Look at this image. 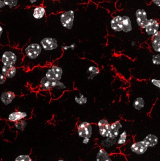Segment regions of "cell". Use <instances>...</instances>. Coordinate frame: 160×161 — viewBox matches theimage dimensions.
Listing matches in <instances>:
<instances>
[{
    "label": "cell",
    "instance_id": "obj_1",
    "mask_svg": "<svg viewBox=\"0 0 160 161\" xmlns=\"http://www.w3.org/2000/svg\"><path fill=\"white\" fill-rule=\"evenodd\" d=\"M42 48L38 43H32L24 49L25 54L31 59H35L42 53Z\"/></svg>",
    "mask_w": 160,
    "mask_h": 161
},
{
    "label": "cell",
    "instance_id": "obj_2",
    "mask_svg": "<svg viewBox=\"0 0 160 161\" xmlns=\"http://www.w3.org/2000/svg\"><path fill=\"white\" fill-rule=\"evenodd\" d=\"M18 59L17 55L11 51H5L2 55L1 61L4 66L15 67Z\"/></svg>",
    "mask_w": 160,
    "mask_h": 161
},
{
    "label": "cell",
    "instance_id": "obj_3",
    "mask_svg": "<svg viewBox=\"0 0 160 161\" xmlns=\"http://www.w3.org/2000/svg\"><path fill=\"white\" fill-rule=\"evenodd\" d=\"M63 75V70L60 67L56 66H52L47 70L45 77L48 80L51 81H59Z\"/></svg>",
    "mask_w": 160,
    "mask_h": 161
},
{
    "label": "cell",
    "instance_id": "obj_4",
    "mask_svg": "<svg viewBox=\"0 0 160 161\" xmlns=\"http://www.w3.org/2000/svg\"><path fill=\"white\" fill-rule=\"evenodd\" d=\"M74 20V12L73 10H69L64 12L60 17V20L62 25L68 29L72 28Z\"/></svg>",
    "mask_w": 160,
    "mask_h": 161
},
{
    "label": "cell",
    "instance_id": "obj_5",
    "mask_svg": "<svg viewBox=\"0 0 160 161\" xmlns=\"http://www.w3.org/2000/svg\"><path fill=\"white\" fill-rule=\"evenodd\" d=\"M40 89L41 90H49L54 87L61 89L65 88L64 84L60 81H51L48 80L45 76L43 77L40 80Z\"/></svg>",
    "mask_w": 160,
    "mask_h": 161
},
{
    "label": "cell",
    "instance_id": "obj_6",
    "mask_svg": "<svg viewBox=\"0 0 160 161\" xmlns=\"http://www.w3.org/2000/svg\"><path fill=\"white\" fill-rule=\"evenodd\" d=\"M78 133L81 138H89L92 136V126L87 122H84L78 127Z\"/></svg>",
    "mask_w": 160,
    "mask_h": 161
},
{
    "label": "cell",
    "instance_id": "obj_7",
    "mask_svg": "<svg viewBox=\"0 0 160 161\" xmlns=\"http://www.w3.org/2000/svg\"><path fill=\"white\" fill-rule=\"evenodd\" d=\"M40 43L41 47L45 51H51L58 47L57 40L52 38H44L40 41Z\"/></svg>",
    "mask_w": 160,
    "mask_h": 161
},
{
    "label": "cell",
    "instance_id": "obj_8",
    "mask_svg": "<svg viewBox=\"0 0 160 161\" xmlns=\"http://www.w3.org/2000/svg\"><path fill=\"white\" fill-rule=\"evenodd\" d=\"M136 20L139 26L145 28L148 22L147 14L143 9H137L136 12Z\"/></svg>",
    "mask_w": 160,
    "mask_h": 161
},
{
    "label": "cell",
    "instance_id": "obj_9",
    "mask_svg": "<svg viewBox=\"0 0 160 161\" xmlns=\"http://www.w3.org/2000/svg\"><path fill=\"white\" fill-rule=\"evenodd\" d=\"M159 24L156 19H150L148 20V22L146 26V31L148 35H154L158 30Z\"/></svg>",
    "mask_w": 160,
    "mask_h": 161
},
{
    "label": "cell",
    "instance_id": "obj_10",
    "mask_svg": "<svg viewBox=\"0 0 160 161\" xmlns=\"http://www.w3.org/2000/svg\"><path fill=\"white\" fill-rule=\"evenodd\" d=\"M148 147L143 142H137L133 144L131 147L132 151L137 155H142L145 153L147 150Z\"/></svg>",
    "mask_w": 160,
    "mask_h": 161
},
{
    "label": "cell",
    "instance_id": "obj_11",
    "mask_svg": "<svg viewBox=\"0 0 160 161\" xmlns=\"http://www.w3.org/2000/svg\"><path fill=\"white\" fill-rule=\"evenodd\" d=\"M15 97H16V95L14 92L8 91V92H3L1 94L0 100L4 105L8 106L12 103Z\"/></svg>",
    "mask_w": 160,
    "mask_h": 161
},
{
    "label": "cell",
    "instance_id": "obj_12",
    "mask_svg": "<svg viewBox=\"0 0 160 161\" xmlns=\"http://www.w3.org/2000/svg\"><path fill=\"white\" fill-rule=\"evenodd\" d=\"M98 126L100 135L103 137H108L111 125L108 121L105 120H101L99 122Z\"/></svg>",
    "mask_w": 160,
    "mask_h": 161
},
{
    "label": "cell",
    "instance_id": "obj_13",
    "mask_svg": "<svg viewBox=\"0 0 160 161\" xmlns=\"http://www.w3.org/2000/svg\"><path fill=\"white\" fill-rule=\"evenodd\" d=\"M27 116V114L25 112L18 111L9 114L8 119L10 122H17L25 119Z\"/></svg>",
    "mask_w": 160,
    "mask_h": 161
},
{
    "label": "cell",
    "instance_id": "obj_14",
    "mask_svg": "<svg viewBox=\"0 0 160 161\" xmlns=\"http://www.w3.org/2000/svg\"><path fill=\"white\" fill-rule=\"evenodd\" d=\"M122 127V125L119 122H116L113 124L110 127L108 138L115 139L118 136L119 129Z\"/></svg>",
    "mask_w": 160,
    "mask_h": 161
},
{
    "label": "cell",
    "instance_id": "obj_15",
    "mask_svg": "<svg viewBox=\"0 0 160 161\" xmlns=\"http://www.w3.org/2000/svg\"><path fill=\"white\" fill-rule=\"evenodd\" d=\"M17 69L15 67H8L3 66L2 69V74L8 79H11L16 76Z\"/></svg>",
    "mask_w": 160,
    "mask_h": 161
},
{
    "label": "cell",
    "instance_id": "obj_16",
    "mask_svg": "<svg viewBox=\"0 0 160 161\" xmlns=\"http://www.w3.org/2000/svg\"><path fill=\"white\" fill-rule=\"evenodd\" d=\"M111 26L115 31L118 32L122 31L123 28L122 17L120 16H117L114 18L111 21Z\"/></svg>",
    "mask_w": 160,
    "mask_h": 161
},
{
    "label": "cell",
    "instance_id": "obj_17",
    "mask_svg": "<svg viewBox=\"0 0 160 161\" xmlns=\"http://www.w3.org/2000/svg\"><path fill=\"white\" fill-rule=\"evenodd\" d=\"M143 141L146 144L148 147H155L157 144L158 143V139L155 135L149 134Z\"/></svg>",
    "mask_w": 160,
    "mask_h": 161
},
{
    "label": "cell",
    "instance_id": "obj_18",
    "mask_svg": "<svg viewBox=\"0 0 160 161\" xmlns=\"http://www.w3.org/2000/svg\"><path fill=\"white\" fill-rule=\"evenodd\" d=\"M96 161H112L110 155L103 149H100L96 158Z\"/></svg>",
    "mask_w": 160,
    "mask_h": 161
},
{
    "label": "cell",
    "instance_id": "obj_19",
    "mask_svg": "<svg viewBox=\"0 0 160 161\" xmlns=\"http://www.w3.org/2000/svg\"><path fill=\"white\" fill-rule=\"evenodd\" d=\"M123 19V28L122 30L124 32L127 33L132 30V26L131 21L129 17L125 16L122 17Z\"/></svg>",
    "mask_w": 160,
    "mask_h": 161
},
{
    "label": "cell",
    "instance_id": "obj_20",
    "mask_svg": "<svg viewBox=\"0 0 160 161\" xmlns=\"http://www.w3.org/2000/svg\"><path fill=\"white\" fill-rule=\"evenodd\" d=\"M45 12L46 11L44 7L41 6L38 7L34 9L33 16L35 19H39L44 17Z\"/></svg>",
    "mask_w": 160,
    "mask_h": 161
},
{
    "label": "cell",
    "instance_id": "obj_21",
    "mask_svg": "<svg viewBox=\"0 0 160 161\" xmlns=\"http://www.w3.org/2000/svg\"><path fill=\"white\" fill-rule=\"evenodd\" d=\"M152 45L155 51L160 52V32L158 31L153 35L152 39Z\"/></svg>",
    "mask_w": 160,
    "mask_h": 161
},
{
    "label": "cell",
    "instance_id": "obj_22",
    "mask_svg": "<svg viewBox=\"0 0 160 161\" xmlns=\"http://www.w3.org/2000/svg\"><path fill=\"white\" fill-rule=\"evenodd\" d=\"M27 123L25 120H22L16 122L15 125L16 129L20 131H23L27 126Z\"/></svg>",
    "mask_w": 160,
    "mask_h": 161
},
{
    "label": "cell",
    "instance_id": "obj_23",
    "mask_svg": "<svg viewBox=\"0 0 160 161\" xmlns=\"http://www.w3.org/2000/svg\"><path fill=\"white\" fill-rule=\"evenodd\" d=\"M133 106L135 107V108L140 110L142 109L144 106V101L142 98L139 97L134 101Z\"/></svg>",
    "mask_w": 160,
    "mask_h": 161
},
{
    "label": "cell",
    "instance_id": "obj_24",
    "mask_svg": "<svg viewBox=\"0 0 160 161\" xmlns=\"http://www.w3.org/2000/svg\"><path fill=\"white\" fill-rule=\"evenodd\" d=\"M114 139H110L108 138L107 140H104L101 142V145H103L104 147H111V146H112L114 144H115V142Z\"/></svg>",
    "mask_w": 160,
    "mask_h": 161
},
{
    "label": "cell",
    "instance_id": "obj_25",
    "mask_svg": "<svg viewBox=\"0 0 160 161\" xmlns=\"http://www.w3.org/2000/svg\"><path fill=\"white\" fill-rule=\"evenodd\" d=\"M127 133L126 131H124L120 135V138L117 142V143L120 145L125 144L126 142Z\"/></svg>",
    "mask_w": 160,
    "mask_h": 161
},
{
    "label": "cell",
    "instance_id": "obj_26",
    "mask_svg": "<svg viewBox=\"0 0 160 161\" xmlns=\"http://www.w3.org/2000/svg\"><path fill=\"white\" fill-rule=\"evenodd\" d=\"M15 161H32V159L29 155H21L15 159Z\"/></svg>",
    "mask_w": 160,
    "mask_h": 161
},
{
    "label": "cell",
    "instance_id": "obj_27",
    "mask_svg": "<svg viewBox=\"0 0 160 161\" xmlns=\"http://www.w3.org/2000/svg\"><path fill=\"white\" fill-rule=\"evenodd\" d=\"M5 5L8 6L10 8H12L17 6L18 0H3Z\"/></svg>",
    "mask_w": 160,
    "mask_h": 161
},
{
    "label": "cell",
    "instance_id": "obj_28",
    "mask_svg": "<svg viewBox=\"0 0 160 161\" xmlns=\"http://www.w3.org/2000/svg\"><path fill=\"white\" fill-rule=\"evenodd\" d=\"M6 80V78L2 74L0 73V85L3 84Z\"/></svg>",
    "mask_w": 160,
    "mask_h": 161
},
{
    "label": "cell",
    "instance_id": "obj_29",
    "mask_svg": "<svg viewBox=\"0 0 160 161\" xmlns=\"http://www.w3.org/2000/svg\"><path fill=\"white\" fill-rule=\"evenodd\" d=\"M154 56V58H153V61H154V63H155V64H159L160 62V56L159 55L158 56Z\"/></svg>",
    "mask_w": 160,
    "mask_h": 161
},
{
    "label": "cell",
    "instance_id": "obj_30",
    "mask_svg": "<svg viewBox=\"0 0 160 161\" xmlns=\"http://www.w3.org/2000/svg\"><path fill=\"white\" fill-rule=\"evenodd\" d=\"M89 142V138H84L83 141V143L85 144H87Z\"/></svg>",
    "mask_w": 160,
    "mask_h": 161
},
{
    "label": "cell",
    "instance_id": "obj_31",
    "mask_svg": "<svg viewBox=\"0 0 160 161\" xmlns=\"http://www.w3.org/2000/svg\"><path fill=\"white\" fill-rule=\"evenodd\" d=\"M152 1L155 4L157 5L158 6H160V0H152Z\"/></svg>",
    "mask_w": 160,
    "mask_h": 161
},
{
    "label": "cell",
    "instance_id": "obj_32",
    "mask_svg": "<svg viewBox=\"0 0 160 161\" xmlns=\"http://www.w3.org/2000/svg\"><path fill=\"white\" fill-rule=\"evenodd\" d=\"M4 3L2 0H0V8H2L4 7L5 6Z\"/></svg>",
    "mask_w": 160,
    "mask_h": 161
},
{
    "label": "cell",
    "instance_id": "obj_33",
    "mask_svg": "<svg viewBox=\"0 0 160 161\" xmlns=\"http://www.w3.org/2000/svg\"><path fill=\"white\" fill-rule=\"evenodd\" d=\"M3 33V28H2V26H0V38H1V36H2V34Z\"/></svg>",
    "mask_w": 160,
    "mask_h": 161
},
{
    "label": "cell",
    "instance_id": "obj_34",
    "mask_svg": "<svg viewBox=\"0 0 160 161\" xmlns=\"http://www.w3.org/2000/svg\"><path fill=\"white\" fill-rule=\"evenodd\" d=\"M30 1L31 3H35V2H36L37 0H30Z\"/></svg>",
    "mask_w": 160,
    "mask_h": 161
},
{
    "label": "cell",
    "instance_id": "obj_35",
    "mask_svg": "<svg viewBox=\"0 0 160 161\" xmlns=\"http://www.w3.org/2000/svg\"><path fill=\"white\" fill-rule=\"evenodd\" d=\"M58 161H65L63 160H59Z\"/></svg>",
    "mask_w": 160,
    "mask_h": 161
},
{
    "label": "cell",
    "instance_id": "obj_36",
    "mask_svg": "<svg viewBox=\"0 0 160 161\" xmlns=\"http://www.w3.org/2000/svg\"><path fill=\"white\" fill-rule=\"evenodd\" d=\"M55 1H57V0H55Z\"/></svg>",
    "mask_w": 160,
    "mask_h": 161
}]
</instances>
